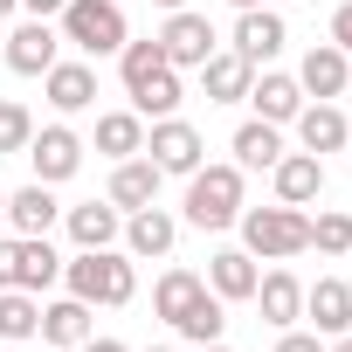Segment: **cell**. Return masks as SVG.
Returning a JSON list of instances; mask_svg holds the SVG:
<instances>
[{
    "mask_svg": "<svg viewBox=\"0 0 352 352\" xmlns=\"http://www.w3.org/2000/svg\"><path fill=\"white\" fill-rule=\"evenodd\" d=\"M63 283H69V297H83L90 311H97V304L118 311V304L138 297V270H131L124 249H76V256L63 263Z\"/></svg>",
    "mask_w": 352,
    "mask_h": 352,
    "instance_id": "cell-1",
    "label": "cell"
},
{
    "mask_svg": "<svg viewBox=\"0 0 352 352\" xmlns=\"http://www.w3.org/2000/svg\"><path fill=\"white\" fill-rule=\"evenodd\" d=\"M56 35H63L83 63H104V56H118V49L131 42L118 0H69V8L56 14Z\"/></svg>",
    "mask_w": 352,
    "mask_h": 352,
    "instance_id": "cell-2",
    "label": "cell"
},
{
    "mask_svg": "<svg viewBox=\"0 0 352 352\" xmlns=\"http://www.w3.org/2000/svg\"><path fill=\"white\" fill-rule=\"evenodd\" d=\"M242 249L256 256V263H290V256H304L311 249V214L304 208H242Z\"/></svg>",
    "mask_w": 352,
    "mask_h": 352,
    "instance_id": "cell-3",
    "label": "cell"
},
{
    "mask_svg": "<svg viewBox=\"0 0 352 352\" xmlns=\"http://www.w3.org/2000/svg\"><path fill=\"white\" fill-rule=\"evenodd\" d=\"M187 221L194 228H208V235H221V228H235L242 221V166H194L187 173Z\"/></svg>",
    "mask_w": 352,
    "mask_h": 352,
    "instance_id": "cell-4",
    "label": "cell"
},
{
    "mask_svg": "<svg viewBox=\"0 0 352 352\" xmlns=\"http://www.w3.org/2000/svg\"><path fill=\"white\" fill-rule=\"evenodd\" d=\"M145 159H152L159 173H180V180H187L194 166H208V138H201L180 111H173V118H152V131H145Z\"/></svg>",
    "mask_w": 352,
    "mask_h": 352,
    "instance_id": "cell-5",
    "label": "cell"
},
{
    "mask_svg": "<svg viewBox=\"0 0 352 352\" xmlns=\"http://www.w3.org/2000/svg\"><path fill=\"white\" fill-rule=\"evenodd\" d=\"M159 49H166V63H173V69L187 76V69H201V63L221 49V35H214V21H208V14L173 8V14H166V28H159Z\"/></svg>",
    "mask_w": 352,
    "mask_h": 352,
    "instance_id": "cell-6",
    "label": "cell"
},
{
    "mask_svg": "<svg viewBox=\"0 0 352 352\" xmlns=\"http://www.w3.org/2000/svg\"><path fill=\"white\" fill-rule=\"evenodd\" d=\"M28 166H35L42 187H63V180H76V166H83V138H76L69 124H35V138H28Z\"/></svg>",
    "mask_w": 352,
    "mask_h": 352,
    "instance_id": "cell-7",
    "label": "cell"
},
{
    "mask_svg": "<svg viewBox=\"0 0 352 352\" xmlns=\"http://www.w3.org/2000/svg\"><path fill=\"white\" fill-rule=\"evenodd\" d=\"M297 90H304V97H318V104H338V97L352 90V56H345L338 42L304 49V63H297Z\"/></svg>",
    "mask_w": 352,
    "mask_h": 352,
    "instance_id": "cell-8",
    "label": "cell"
},
{
    "mask_svg": "<svg viewBox=\"0 0 352 352\" xmlns=\"http://www.w3.org/2000/svg\"><path fill=\"white\" fill-rule=\"evenodd\" d=\"M283 42H290V21H283L276 8H242V21H235V42H228V49H235L242 63H256V69H263V63H276V56H283Z\"/></svg>",
    "mask_w": 352,
    "mask_h": 352,
    "instance_id": "cell-9",
    "label": "cell"
},
{
    "mask_svg": "<svg viewBox=\"0 0 352 352\" xmlns=\"http://www.w3.org/2000/svg\"><path fill=\"white\" fill-rule=\"evenodd\" d=\"M56 63H63V35H56V21H35V14H28V21L8 35V69H14V76H49Z\"/></svg>",
    "mask_w": 352,
    "mask_h": 352,
    "instance_id": "cell-10",
    "label": "cell"
},
{
    "mask_svg": "<svg viewBox=\"0 0 352 352\" xmlns=\"http://www.w3.org/2000/svg\"><path fill=\"white\" fill-rule=\"evenodd\" d=\"M173 242H180V221H173L159 201L138 208V214H124V256H131V263H166Z\"/></svg>",
    "mask_w": 352,
    "mask_h": 352,
    "instance_id": "cell-11",
    "label": "cell"
},
{
    "mask_svg": "<svg viewBox=\"0 0 352 352\" xmlns=\"http://www.w3.org/2000/svg\"><path fill=\"white\" fill-rule=\"evenodd\" d=\"M290 124H297V152H318V159H324V152H345V145H352V118H345L338 104L304 97V111H297Z\"/></svg>",
    "mask_w": 352,
    "mask_h": 352,
    "instance_id": "cell-12",
    "label": "cell"
},
{
    "mask_svg": "<svg viewBox=\"0 0 352 352\" xmlns=\"http://www.w3.org/2000/svg\"><path fill=\"white\" fill-rule=\"evenodd\" d=\"M270 187H276L283 208H311V201H324V159H318V152H283V159L270 166Z\"/></svg>",
    "mask_w": 352,
    "mask_h": 352,
    "instance_id": "cell-13",
    "label": "cell"
},
{
    "mask_svg": "<svg viewBox=\"0 0 352 352\" xmlns=\"http://www.w3.org/2000/svg\"><path fill=\"white\" fill-rule=\"evenodd\" d=\"M159 180H166V173L138 152V159H118L111 166V187H104V201L118 208V214H138V208H152L159 201Z\"/></svg>",
    "mask_w": 352,
    "mask_h": 352,
    "instance_id": "cell-14",
    "label": "cell"
},
{
    "mask_svg": "<svg viewBox=\"0 0 352 352\" xmlns=\"http://www.w3.org/2000/svg\"><path fill=\"white\" fill-rule=\"evenodd\" d=\"M304 318H311L318 338L352 331V283H345V276H318V283L304 290Z\"/></svg>",
    "mask_w": 352,
    "mask_h": 352,
    "instance_id": "cell-15",
    "label": "cell"
},
{
    "mask_svg": "<svg viewBox=\"0 0 352 352\" xmlns=\"http://www.w3.org/2000/svg\"><path fill=\"white\" fill-rule=\"evenodd\" d=\"M249 304L263 311V324L290 331V324L304 318V283H297L290 270H263V276H256V297H249Z\"/></svg>",
    "mask_w": 352,
    "mask_h": 352,
    "instance_id": "cell-16",
    "label": "cell"
},
{
    "mask_svg": "<svg viewBox=\"0 0 352 352\" xmlns=\"http://www.w3.org/2000/svg\"><path fill=\"white\" fill-rule=\"evenodd\" d=\"M242 104H256V118H263V124H290V118L304 111V90H297V76L263 69V76H249V97H242Z\"/></svg>",
    "mask_w": 352,
    "mask_h": 352,
    "instance_id": "cell-17",
    "label": "cell"
},
{
    "mask_svg": "<svg viewBox=\"0 0 352 352\" xmlns=\"http://www.w3.org/2000/svg\"><path fill=\"white\" fill-rule=\"evenodd\" d=\"M56 221H63V201H56V187L28 180V187H14V194H8V228H14V235H49Z\"/></svg>",
    "mask_w": 352,
    "mask_h": 352,
    "instance_id": "cell-18",
    "label": "cell"
},
{
    "mask_svg": "<svg viewBox=\"0 0 352 352\" xmlns=\"http://www.w3.org/2000/svg\"><path fill=\"white\" fill-rule=\"evenodd\" d=\"M63 228H69V242H76V249H118L124 214H118L111 201H83V208H63Z\"/></svg>",
    "mask_w": 352,
    "mask_h": 352,
    "instance_id": "cell-19",
    "label": "cell"
},
{
    "mask_svg": "<svg viewBox=\"0 0 352 352\" xmlns=\"http://www.w3.org/2000/svg\"><path fill=\"white\" fill-rule=\"evenodd\" d=\"M256 276H263V270H256L249 249H214V256H208V290H214L221 304H249V297H256Z\"/></svg>",
    "mask_w": 352,
    "mask_h": 352,
    "instance_id": "cell-20",
    "label": "cell"
},
{
    "mask_svg": "<svg viewBox=\"0 0 352 352\" xmlns=\"http://www.w3.org/2000/svg\"><path fill=\"white\" fill-rule=\"evenodd\" d=\"M194 76H201L208 104H242V97H249V76H256V63H242L235 49H214V56H208Z\"/></svg>",
    "mask_w": 352,
    "mask_h": 352,
    "instance_id": "cell-21",
    "label": "cell"
},
{
    "mask_svg": "<svg viewBox=\"0 0 352 352\" xmlns=\"http://www.w3.org/2000/svg\"><path fill=\"white\" fill-rule=\"evenodd\" d=\"M56 283H63V256L49 249V235H21V249H14V290L42 297Z\"/></svg>",
    "mask_w": 352,
    "mask_h": 352,
    "instance_id": "cell-22",
    "label": "cell"
},
{
    "mask_svg": "<svg viewBox=\"0 0 352 352\" xmlns=\"http://www.w3.org/2000/svg\"><path fill=\"white\" fill-rule=\"evenodd\" d=\"M42 90H49V104H56L63 118H76V111L97 104V69H90V63H56V69L42 76Z\"/></svg>",
    "mask_w": 352,
    "mask_h": 352,
    "instance_id": "cell-23",
    "label": "cell"
},
{
    "mask_svg": "<svg viewBox=\"0 0 352 352\" xmlns=\"http://www.w3.org/2000/svg\"><path fill=\"white\" fill-rule=\"evenodd\" d=\"M228 152H235V166H242V173H270V166L283 159V124H263V118H249V124H235Z\"/></svg>",
    "mask_w": 352,
    "mask_h": 352,
    "instance_id": "cell-24",
    "label": "cell"
},
{
    "mask_svg": "<svg viewBox=\"0 0 352 352\" xmlns=\"http://www.w3.org/2000/svg\"><path fill=\"white\" fill-rule=\"evenodd\" d=\"M201 297H208V276H201V270H180V263H173V270L152 283V311H159L166 324H180Z\"/></svg>",
    "mask_w": 352,
    "mask_h": 352,
    "instance_id": "cell-25",
    "label": "cell"
},
{
    "mask_svg": "<svg viewBox=\"0 0 352 352\" xmlns=\"http://www.w3.org/2000/svg\"><path fill=\"white\" fill-rule=\"evenodd\" d=\"M124 97H131V111H138V118H173V111L187 104V83H180V69L166 63V69H152L145 83H131Z\"/></svg>",
    "mask_w": 352,
    "mask_h": 352,
    "instance_id": "cell-26",
    "label": "cell"
},
{
    "mask_svg": "<svg viewBox=\"0 0 352 352\" xmlns=\"http://www.w3.org/2000/svg\"><path fill=\"white\" fill-rule=\"evenodd\" d=\"M83 338H90V304H83V297H56V304H42V345L69 352V345H83Z\"/></svg>",
    "mask_w": 352,
    "mask_h": 352,
    "instance_id": "cell-27",
    "label": "cell"
},
{
    "mask_svg": "<svg viewBox=\"0 0 352 352\" xmlns=\"http://www.w3.org/2000/svg\"><path fill=\"white\" fill-rule=\"evenodd\" d=\"M97 152L118 166V159H138L145 152V118L138 111H104L97 118Z\"/></svg>",
    "mask_w": 352,
    "mask_h": 352,
    "instance_id": "cell-28",
    "label": "cell"
},
{
    "mask_svg": "<svg viewBox=\"0 0 352 352\" xmlns=\"http://www.w3.org/2000/svg\"><path fill=\"white\" fill-rule=\"evenodd\" d=\"M0 338H8V345L42 338V297H28V290H0Z\"/></svg>",
    "mask_w": 352,
    "mask_h": 352,
    "instance_id": "cell-29",
    "label": "cell"
},
{
    "mask_svg": "<svg viewBox=\"0 0 352 352\" xmlns=\"http://www.w3.org/2000/svg\"><path fill=\"white\" fill-rule=\"evenodd\" d=\"M173 331H180V338H194V345H214V338L228 331V304H221V297L208 290V297H201V304H194V311H187L180 324H173Z\"/></svg>",
    "mask_w": 352,
    "mask_h": 352,
    "instance_id": "cell-30",
    "label": "cell"
},
{
    "mask_svg": "<svg viewBox=\"0 0 352 352\" xmlns=\"http://www.w3.org/2000/svg\"><path fill=\"white\" fill-rule=\"evenodd\" d=\"M152 69H166L159 35H152V42H124V49H118V76H124V90H131V83H145Z\"/></svg>",
    "mask_w": 352,
    "mask_h": 352,
    "instance_id": "cell-31",
    "label": "cell"
},
{
    "mask_svg": "<svg viewBox=\"0 0 352 352\" xmlns=\"http://www.w3.org/2000/svg\"><path fill=\"white\" fill-rule=\"evenodd\" d=\"M311 249H318V256H345V249H352V214H345V208H324V214L311 221Z\"/></svg>",
    "mask_w": 352,
    "mask_h": 352,
    "instance_id": "cell-32",
    "label": "cell"
},
{
    "mask_svg": "<svg viewBox=\"0 0 352 352\" xmlns=\"http://www.w3.org/2000/svg\"><path fill=\"white\" fill-rule=\"evenodd\" d=\"M28 138H35V118H28V104L0 97V152H28Z\"/></svg>",
    "mask_w": 352,
    "mask_h": 352,
    "instance_id": "cell-33",
    "label": "cell"
},
{
    "mask_svg": "<svg viewBox=\"0 0 352 352\" xmlns=\"http://www.w3.org/2000/svg\"><path fill=\"white\" fill-rule=\"evenodd\" d=\"M276 352H324V338H318V331H297V324H290V331L276 338Z\"/></svg>",
    "mask_w": 352,
    "mask_h": 352,
    "instance_id": "cell-34",
    "label": "cell"
},
{
    "mask_svg": "<svg viewBox=\"0 0 352 352\" xmlns=\"http://www.w3.org/2000/svg\"><path fill=\"white\" fill-rule=\"evenodd\" d=\"M14 249H21V235H0V290H14Z\"/></svg>",
    "mask_w": 352,
    "mask_h": 352,
    "instance_id": "cell-35",
    "label": "cell"
},
{
    "mask_svg": "<svg viewBox=\"0 0 352 352\" xmlns=\"http://www.w3.org/2000/svg\"><path fill=\"white\" fill-rule=\"evenodd\" d=\"M331 42H338V49H345V56H352V0H345V8H338V14H331Z\"/></svg>",
    "mask_w": 352,
    "mask_h": 352,
    "instance_id": "cell-36",
    "label": "cell"
},
{
    "mask_svg": "<svg viewBox=\"0 0 352 352\" xmlns=\"http://www.w3.org/2000/svg\"><path fill=\"white\" fill-rule=\"evenodd\" d=\"M21 8H28V14H35V21H56V14H63V8H69V0H21Z\"/></svg>",
    "mask_w": 352,
    "mask_h": 352,
    "instance_id": "cell-37",
    "label": "cell"
},
{
    "mask_svg": "<svg viewBox=\"0 0 352 352\" xmlns=\"http://www.w3.org/2000/svg\"><path fill=\"white\" fill-rule=\"evenodd\" d=\"M76 352H131V345H118V338H97V331H90V338H83Z\"/></svg>",
    "mask_w": 352,
    "mask_h": 352,
    "instance_id": "cell-38",
    "label": "cell"
},
{
    "mask_svg": "<svg viewBox=\"0 0 352 352\" xmlns=\"http://www.w3.org/2000/svg\"><path fill=\"white\" fill-rule=\"evenodd\" d=\"M324 352H352V331H338V338H324Z\"/></svg>",
    "mask_w": 352,
    "mask_h": 352,
    "instance_id": "cell-39",
    "label": "cell"
},
{
    "mask_svg": "<svg viewBox=\"0 0 352 352\" xmlns=\"http://www.w3.org/2000/svg\"><path fill=\"white\" fill-rule=\"evenodd\" d=\"M152 8H166V14H173V8H187V0H152Z\"/></svg>",
    "mask_w": 352,
    "mask_h": 352,
    "instance_id": "cell-40",
    "label": "cell"
},
{
    "mask_svg": "<svg viewBox=\"0 0 352 352\" xmlns=\"http://www.w3.org/2000/svg\"><path fill=\"white\" fill-rule=\"evenodd\" d=\"M14 8H21V0H0V21H8V14H14Z\"/></svg>",
    "mask_w": 352,
    "mask_h": 352,
    "instance_id": "cell-41",
    "label": "cell"
},
{
    "mask_svg": "<svg viewBox=\"0 0 352 352\" xmlns=\"http://www.w3.org/2000/svg\"><path fill=\"white\" fill-rule=\"evenodd\" d=\"M228 8H235V14H242V8H263V0H228Z\"/></svg>",
    "mask_w": 352,
    "mask_h": 352,
    "instance_id": "cell-42",
    "label": "cell"
},
{
    "mask_svg": "<svg viewBox=\"0 0 352 352\" xmlns=\"http://www.w3.org/2000/svg\"><path fill=\"white\" fill-rule=\"evenodd\" d=\"M194 352H228V345H221V338H214V345H194Z\"/></svg>",
    "mask_w": 352,
    "mask_h": 352,
    "instance_id": "cell-43",
    "label": "cell"
},
{
    "mask_svg": "<svg viewBox=\"0 0 352 352\" xmlns=\"http://www.w3.org/2000/svg\"><path fill=\"white\" fill-rule=\"evenodd\" d=\"M0 221H8V187H0Z\"/></svg>",
    "mask_w": 352,
    "mask_h": 352,
    "instance_id": "cell-44",
    "label": "cell"
},
{
    "mask_svg": "<svg viewBox=\"0 0 352 352\" xmlns=\"http://www.w3.org/2000/svg\"><path fill=\"white\" fill-rule=\"evenodd\" d=\"M145 352H173V345H145Z\"/></svg>",
    "mask_w": 352,
    "mask_h": 352,
    "instance_id": "cell-45",
    "label": "cell"
},
{
    "mask_svg": "<svg viewBox=\"0 0 352 352\" xmlns=\"http://www.w3.org/2000/svg\"><path fill=\"white\" fill-rule=\"evenodd\" d=\"M345 263H352V249H345Z\"/></svg>",
    "mask_w": 352,
    "mask_h": 352,
    "instance_id": "cell-46",
    "label": "cell"
},
{
    "mask_svg": "<svg viewBox=\"0 0 352 352\" xmlns=\"http://www.w3.org/2000/svg\"><path fill=\"white\" fill-rule=\"evenodd\" d=\"M42 352H56V345H42Z\"/></svg>",
    "mask_w": 352,
    "mask_h": 352,
    "instance_id": "cell-47",
    "label": "cell"
}]
</instances>
